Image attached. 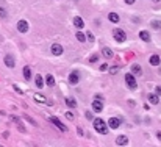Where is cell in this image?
Instances as JSON below:
<instances>
[{"label": "cell", "mask_w": 161, "mask_h": 147, "mask_svg": "<svg viewBox=\"0 0 161 147\" xmlns=\"http://www.w3.org/2000/svg\"><path fill=\"white\" fill-rule=\"evenodd\" d=\"M94 128H95V131L102 133V135H107L108 133V125L103 119H94Z\"/></svg>", "instance_id": "1"}, {"label": "cell", "mask_w": 161, "mask_h": 147, "mask_svg": "<svg viewBox=\"0 0 161 147\" xmlns=\"http://www.w3.org/2000/svg\"><path fill=\"white\" fill-rule=\"evenodd\" d=\"M113 38L117 41V42H124V41L127 39V35H125V31L121 30V28H114L113 30Z\"/></svg>", "instance_id": "2"}, {"label": "cell", "mask_w": 161, "mask_h": 147, "mask_svg": "<svg viewBox=\"0 0 161 147\" xmlns=\"http://www.w3.org/2000/svg\"><path fill=\"white\" fill-rule=\"evenodd\" d=\"M125 81H127V86L130 89H136L138 88L136 78H135V75H133V74H127V75H125Z\"/></svg>", "instance_id": "3"}, {"label": "cell", "mask_w": 161, "mask_h": 147, "mask_svg": "<svg viewBox=\"0 0 161 147\" xmlns=\"http://www.w3.org/2000/svg\"><path fill=\"white\" fill-rule=\"evenodd\" d=\"M50 122H52L55 127H58V128H59V130H61V131H67V127L64 125V124H63L61 121H59L58 117H50Z\"/></svg>", "instance_id": "4"}, {"label": "cell", "mask_w": 161, "mask_h": 147, "mask_svg": "<svg viewBox=\"0 0 161 147\" xmlns=\"http://www.w3.org/2000/svg\"><path fill=\"white\" fill-rule=\"evenodd\" d=\"M107 125H108L109 128H113V130H116V128H119V125H121V119H117V117H109Z\"/></svg>", "instance_id": "5"}, {"label": "cell", "mask_w": 161, "mask_h": 147, "mask_svg": "<svg viewBox=\"0 0 161 147\" xmlns=\"http://www.w3.org/2000/svg\"><path fill=\"white\" fill-rule=\"evenodd\" d=\"M17 30H19L20 33H27V31H28V22L27 20H19L17 22Z\"/></svg>", "instance_id": "6"}, {"label": "cell", "mask_w": 161, "mask_h": 147, "mask_svg": "<svg viewBox=\"0 0 161 147\" xmlns=\"http://www.w3.org/2000/svg\"><path fill=\"white\" fill-rule=\"evenodd\" d=\"M93 110H94L95 113H100V111H102V110H103V103H102V100H100V99L94 100V102H93Z\"/></svg>", "instance_id": "7"}, {"label": "cell", "mask_w": 161, "mask_h": 147, "mask_svg": "<svg viewBox=\"0 0 161 147\" xmlns=\"http://www.w3.org/2000/svg\"><path fill=\"white\" fill-rule=\"evenodd\" d=\"M52 53L55 57H59V55L63 53V45L61 44H53L52 45Z\"/></svg>", "instance_id": "8"}, {"label": "cell", "mask_w": 161, "mask_h": 147, "mask_svg": "<svg viewBox=\"0 0 161 147\" xmlns=\"http://www.w3.org/2000/svg\"><path fill=\"white\" fill-rule=\"evenodd\" d=\"M69 83L71 85H77L78 83V72L77 71L71 72V75H69Z\"/></svg>", "instance_id": "9"}, {"label": "cell", "mask_w": 161, "mask_h": 147, "mask_svg": "<svg viewBox=\"0 0 161 147\" xmlns=\"http://www.w3.org/2000/svg\"><path fill=\"white\" fill-rule=\"evenodd\" d=\"M116 144H119V146H127V144H128V138H127L125 135L117 136V138H116Z\"/></svg>", "instance_id": "10"}, {"label": "cell", "mask_w": 161, "mask_h": 147, "mask_svg": "<svg viewBox=\"0 0 161 147\" xmlns=\"http://www.w3.org/2000/svg\"><path fill=\"white\" fill-rule=\"evenodd\" d=\"M149 63L152 64V66H160L161 58L158 57V55H152V57H150V59H149Z\"/></svg>", "instance_id": "11"}, {"label": "cell", "mask_w": 161, "mask_h": 147, "mask_svg": "<svg viewBox=\"0 0 161 147\" xmlns=\"http://www.w3.org/2000/svg\"><path fill=\"white\" fill-rule=\"evenodd\" d=\"M73 25H75L77 28H83V27H85V22H83V19H81V17L75 16V17H73Z\"/></svg>", "instance_id": "12"}, {"label": "cell", "mask_w": 161, "mask_h": 147, "mask_svg": "<svg viewBox=\"0 0 161 147\" xmlns=\"http://www.w3.org/2000/svg\"><path fill=\"white\" fill-rule=\"evenodd\" d=\"M5 64H6L8 67H11V69L14 67L16 63H14V58H13V55H6V57H5Z\"/></svg>", "instance_id": "13"}, {"label": "cell", "mask_w": 161, "mask_h": 147, "mask_svg": "<svg viewBox=\"0 0 161 147\" xmlns=\"http://www.w3.org/2000/svg\"><path fill=\"white\" fill-rule=\"evenodd\" d=\"M102 55H103L107 59H109V58H113V50L109 49V47H103V49H102Z\"/></svg>", "instance_id": "14"}, {"label": "cell", "mask_w": 161, "mask_h": 147, "mask_svg": "<svg viewBox=\"0 0 161 147\" xmlns=\"http://www.w3.org/2000/svg\"><path fill=\"white\" fill-rule=\"evenodd\" d=\"M139 38H141L142 41H145V42H149V41H150V35H149V31H145V30L139 31Z\"/></svg>", "instance_id": "15"}, {"label": "cell", "mask_w": 161, "mask_h": 147, "mask_svg": "<svg viewBox=\"0 0 161 147\" xmlns=\"http://www.w3.org/2000/svg\"><path fill=\"white\" fill-rule=\"evenodd\" d=\"M149 102L152 103V105H158V102H160V97L156 94H149Z\"/></svg>", "instance_id": "16"}, {"label": "cell", "mask_w": 161, "mask_h": 147, "mask_svg": "<svg viewBox=\"0 0 161 147\" xmlns=\"http://www.w3.org/2000/svg\"><path fill=\"white\" fill-rule=\"evenodd\" d=\"M141 66H139V64H133V66H131V74H133V75H141Z\"/></svg>", "instance_id": "17"}, {"label": "cell", "mask_w": 161, "mask_h": 147, "mask_svg": "<svg viewBox=\"0 0 161 147\" xmlns=\"http://www.w3.org/2000/svg\"><path fill=\"white\" fill-rule=\"evenodd\" d=\"M66 105H67V107H71V108H75L77 102H75V99H73V97H67L66 99Z\"/></svg>", "instance_id": "18"}, {"label": "cell", "mask_w": 161, "mask_h": 147, "mask_svg": "<svg viewBox=\"0 0 161 147\" xmlns=\"http://www.w3.org/2000/svg\"><path fill=\"white\" fill-rule=\"evenodd\" d=\"M35 81H36V86H38V88H44V80H42V77H41V75H36Z\"/></svg>", "instance_id": "19"}, {"label": "cell", "mask_w": 161, "mask_h": 147, "mask_svg": "<svg viewBox=\"0 0 161 147\" xmlns=\"http://www.w3.org/2000/svg\"><path fill=\"white\" fill-rule=\"evenodd\" d=\"M33 99L38 103H45V97H44V95H41V94H33Z\"/></svg>", "instance_id": "20"}, {"label": "cell", "mask_w": 161, "mask_h": 147, "mask_svg": "<svg viewBox=\"0 0 161 147\" xmlns=\"http://www.w3.org/2000/svg\"><path fill=\"white\" fill-rule=\"evenodd\" d=\"M108 19L116 24V22H119V14H116V13H109V14H108Z\"/></svg>", "instance_id": "21"}, {"label": "cell", "mask_w": 161, "mask_h": 147, "mask_svg": "<svg viewBox=\"0 0 161 147\" xmlns=\"http://www.w3.org/2000/svg\"><path fill=\"white\" fill-rule=\"evenodd\" d=\"M45 83H47V86H53V85H55V78H53V75H50V74H49V75L45 77Z\"/></svg>", "instance_id": "22"}, {"label": "cell", "mask_w": 161, "mask_h": 147, "mask_svg": "<svg viewBox=\"0 0 161 147\" xmlns=\"http://www.w3.org/2000/svg\"><path fill=\"white\" fill-rule=\"evenodd\" d=\"M24 77H25V80H30L31 78V71H30L28 66L24 67Z\"/></svg>", "instance_id": "23"}, {"label": "cell", "mask_w": 161, "mask_h": 147, "mask_svg": "<svg viewBox=\"0 0 161 147\" xmlns=\"http://www.w3.org/2000/svg\"><path fill=\"white\" fill-rule=\"evenodd\" d=\"M77 39L80 41V42H85V41H86V36H85V33L78 31V33H77Z\"/></svg>", "instance_id": "24"}, {"label": "cell", "mask_w": 161, "mask_h": 147, "mask_svg": "<svg viewBox=\"0 0 161 147\" xmlns=\"http://www.w3.org/2000/svg\"><path fill=\"white\" fill-rule=\"evenodd\" d=\"M150 25L153 27V28H156V30H160V28H161V22H160V20H152V22H150Z\"/></svg>", "instance_id": "25"}, {"label": "cell", "mask_w": 161, "mask_h": 147, "mask_svg": "<svg viewBox=\"0 0 161 147\" xmlns=\"http://www.w3.org/2000/svg\"><path fill=\"white\" fill-rule=\"evenodd\" d=\"M117 72H119V66H113V67H109V74H111V75H116Z\"/></svg>", "instance_id": "26"}, {"label": "cell", "mask_w": 161, "mask_h": 147, "mask_svg": "<svg viewBox=\"0 0 161 147\" xmlns=\"http://www.w3.org/2000/svg\"><path fill=\"white\" fill-rule=\"evenodd\" d=\"M97 59H99V57H97V55H93V57L89 58V61H91V63H95Z\"/></svg>", "instance_id": "27"}, {"label": "cell", "mask_w": 161, "mask_h": 147, "mask_svg": "<svg viewBox=\"0 0 161 147\" xmlns=\"http://www.w3.org/2000/svg\"><path fill=\"white\" fill-rule=\"evenodd\" d=\"M66 117L69 119V121H72V119H73V114H72L71 111H67V113H66Z\"/></svg>", "instance_id": "28"}, {"label": "cell", "mask_w": 161, "mask_h": 147, "mask_svg": "<svg viewBox=\"0 0 161 147\" xmlns=\"http://www.w3.org/2000/svg\"><path fill=\"white\" fill-rule=\"evenodd\" d=\"M13 88L16 89V93H19V94H24V93H22V89H20V88H19V86H17V85H14V86H13Z\"/></svg>", "instance_id": "29"}, {"label": "cell", "mask_w": 161, "mask_h": 147, "mask_svg": "<svg viewBox=\"0 0 161 147\" xmlns=\"http://www.w3.org/2000/svg\"><path fill=\"white\" fill-rule=\"evenodd\" d=\"M24 117H25V119H27V121H28L30 124H33V125H36V122H35V121H33V119H31V117H28V116H24Z\"/></svg>", "instance_id": "30"}, {"label": "cell", "mask_w": 161, "mask_h": 147, "mask_svg": "<svg viewBox=\"0 0 161 147\" xmlns=\"http://www.w3.org/2000/svg\"><path fill=\"white\" fill-rule=\"evenodd\" d=\"M0 16H2V17H6V11L3 10V8H0Z\"/></svg>", "instance_id": "31"}, {"label": "cell", "mask_w": 161, "mask_h": 147, "mask_svg": "<svg viewBox=\"0 0 161 147\" xmlns=\"http://www.w3.org/2000/svg\"><path fill=\"white\" fill-rule=\"evenodd\" d=\"M100 71H102V72L108 71V66H107V64H102V66H100Z\"/></svg>", "instance_id": "32"}, {"label": "cell", "mask_w": 161, "mask_h": 147, "mask_svg": "<svg viewBox=\"0 0 161 147\" xmlns=\"http://www.w3.org/2000/svg\"><path fill=\"white\" fill-rule=\"evenodd\" d=\"M155 93H156V95H161V86H156Z\"/></svg>", "instance_id": "33"}, {"label": "cell", "mask_w": 161, "mask_h": 147, "mask_svg": "<svg viewBox=\"0 0 161 147\" xmlns=\"http://www.w3.org/2000/svg\"><path fill=\"white\" fill-rule=\"evenodd\" d=\"M124 2H125V3H128V5H133V3L136 2V0H124Z\"/></svg>", "instance_id": "34"}, {"label": "cell", "mask_w": 161, "mask_h": 147, "mask_svg": "<svg viewBox=\"0 0 161 147\" xmlns=\"http://www.w3.org/2000/svg\"><path fill=\"white\" fill-rule=\"evenodd\" d=\"M86 117H88V119H93V113H91V111H86Z\"/></svg>", "instance_id": "35"}, {"label": "cell", "mask_w": 161, "mask_h": 147, "mask_svg": "<svg viewBox=\"0 0 161 147\" xmlns=\"http://www.w3.org/2000/svg\"><path fill=\"white\" fill-rule=\"evenodd\" d=\"M88 39H89V41H94V36H93V33H88Z\"/></svg>", "instance_id": "36"}, {"label": "cell", "mask_w": 161, "mask_h": 147, "mask_svg": "<svg viewBox=\"0 0 161 147\" xmlns=\"http://www.w3.org/2000/svg\"><path fill=\"white\" fill-rule=\"evenodd\" d=\"M77 131H78V135H80V136H83V130H81V128H77Z\"/></svg>", "instance_id": "37"}, {"label": "cell", "mask_w": 161, "mask_h": 147, "mask_svg": "<svg viewBox=\"0 0 161 147\" xmlns=\"http://www.w3.org/2000/svg\"><path fill=\"white\" fill-rule=\"evenodd\" d=\"M156 138H158V139L161 141V131H156Z\"/></svg>", "instance_id": "38"}, {"label": "cell", "mask_w": 161, "mask_h": 147, "mask_svg": "<svg viewBox=\"0 0 161 147\" xmlns=\"http://www.w3.org/2000/svg\"><path fill=\"white\" fill-rule=\"evenodd\" d=\"M153 2H160V0H153Z\"/></svg>", "instance_id": "39"}]
</instances>
